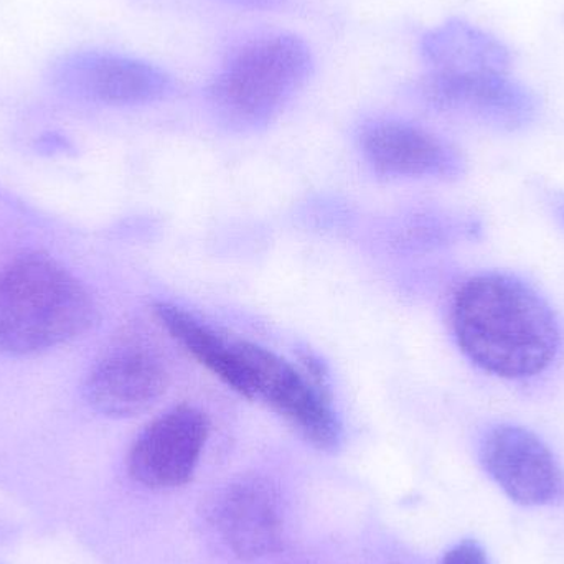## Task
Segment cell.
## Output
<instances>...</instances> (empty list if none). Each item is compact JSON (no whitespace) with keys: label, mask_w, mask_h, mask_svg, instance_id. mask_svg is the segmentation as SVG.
I'll return each mask as SVG.
<instances>
[{"label":"cell","mask_w":564,"mask_h":564,"mask_svg":"<svg viewBox=\"0 0 564 564\" xmlns=\"http://www.w3.org/2000/svg\"><path fill=\"white\" fill-rule=\"evenodd\" d=\"M453 328L474 365L510 380L542 373L560 347L558 322L545 299L509 274L464 282L454 297Z\"/></svg>","instance_id":"1"},{"label":"cell","mask_w":564,"mask_h":564,"mask_svg":"<svg viewBox=\"0 0 564 564\" xmlns=\"http://www.w3.org/2000/svg\"><path fill=\"white\" fill-rule=\"evenodd\" d=\"M314 53L301 36L264 32L235 45L205 89L215 118L234 131L267 128L307 85Z\"/></svg>","instance_id":"2"},{"label":"cell","mask_w":564,"mask_h":564,"mask_svg":"<svg viewBox=\"0 0 564 564\" xmlns=\"http://www.w3.org/2000/svg\"><path fill=\"white\" fill-rule=\"evenodd\" d=\"M98 308L85 285L50 258H20L0 273V350L36 355L82 337Z\"/></svg>","instance_id":"3"},{"label":"cell","mask_w":564,"mask_h":564,"mask_svg":"<svg viewBox=\"0 0 564 564\" xmlns=\"http://www.w3.org/2000/svg\"><path fill=\"white\" fill-rule=\"evenodd\" d=\"M245 351L250 365V400L267 404L317 449L337 451L341 423L315 360L305 358L299 370L261 345L245 340Z\"/></svg>","instance_id":"4"},{"label":"cell","mask_w":564,"mask_h":564,"mask_svg":"<svg viewBox=\"0 0 564 564\" xmlns=\"http://www.w3.org/2000/svg\"><path fill=\"white\" fill-rule=\"evenodd\" d=\"M50 83L79 101L105 106H144L171 98L174 76L148 59L102 50L66 53L52 63Z\"/></svg>","instance_id":"5"},{"label":"cell","mask_w":564,"mask_h":564,"mask_svg":"<svg viewBox=\"0 0 564 564\" xmlns=\"http://www.w3.org/2000/svg\"><path fill=\"white\" fill-rule=\"evenodd\" d=\"M417 93L437 111L499 131L525 128L536 115L532 93L513 82L509 73L426 72L417 83Z\"/></svg>","instance_id":"6"},{"label":"cell","mask_w":564,"mask_h":564,"mask_svg":"<svg viewBox=\"0 0 564 564\" xmlns=\"http://www.w3.org/2000/svg\"><path fill=\"white\" fill-rule=\"evenodd\" d=\"M479 457L490 479L519 506L552 507L563 502V466L527 427L499 424L487 431Z\"/></svg>","instance_id":"7"},{"label":"cell","mask_w":564,"mask_h":564,"mask_svg":"<svg viewBox=\"0 0 564 564\" xmlns=\"http://www.w3.org/2000/svg\"><path fill=\"white\" fill-rule=\"evenodd\" d=\"M210 434L207 414L191 404L152 421L132 444L129 473L149 489H177L191 482Z\"/></svg>","instance_id":"8"},{"label":"cell","mask_w":564,"mask_h":564,"mask_svg":"<svg viewBox=\"0 0 564 564\" xmlns=\"http://www.w3.org/2000/svg\"><path fill=\"white\" fill-rule=\"evenodd\" d=\"M208 520L225 549L243 562L273 555L282 546L280 494L263 477H241L224 487L212 502Z\"/></svg>","instance_id":"9"},{"label":"cell","mask_w":564,"mask_h":564,"mask_svg":"<svg viewBox=\"0 0 564 564\" xmlns=\"http://www.w3.org/2000/svg\"><path fill=\"white\" fill-rule=\"evenodd\" d=\"M169 388L164 361L141 344L116 345L89 371L86 400L106 416L129 417L154 406Z\"/></svg>","instance_id":"10"},{"label":"cell","mask_w":564,"mask_h":564,"mask_svg":"<svg viewBox=\"0 0 564 564\" xmlns=\"http://www.w3.org/2000/svg\"><path fill=\"white\" fill-rule=\"evenodd\" d=\"M358 141L368 165L387 177H454L463 169L459 154L446 141L411 122H368Z\"/></svg>","instance_id":"11"},{"label":"cell","mask_w":564,"mask_h":564,"mask_svg":"<svg viewBox=\"0 0 564 564\" xmlns=\"http://www.w3.org/2000/svg\"><path fill=\"white\" fill-rule=\"evenodd\" d=\"M162 327L178 341L202 367L224 381L231 390L250 400V367L245 340H231L191 312L169 302L154 307Z\"/></svg>","instance_id":"12"},{"label":"cell","mask_w":564,"mask_h":564,"mask_svg":"<svg viewBox=\"0 0 564 564\" xmlns=\"http://www.w3.org/2000/svg\"><path fill=\"white\" fill-rule=\"evenodd\" d=\"M420 50L426 72H509V50L502 42L463 20H447L424 33Z\"/></svg>","instance_id":"13"},{"label":"cell","mask_w":564,"mask_h":564,"mask_svg":"<svg viewBox=\"0 0 564 564\" xmlns=\"http://www.w3.org/2000/svg\"><path fill=\"white\" fill-rule=\"evenodd\" d=\"M443 564H490L487 558L486 550L474 542V540H464V542L454 545L449 552L444 555Z\"/></svg>","instance_id":"14"},{"label":"cell","mask_w":564,"mask_h":564,"mask_svg":"<svg viewBox=\"0 0 564 564\" xmlns=\"http://www.w3.org/2000/svg\"><path fill=\"white\" fill-rule=\"evenodd\" d=\"M220 2L228 3V6L240 7V9L248 10H271L278 9L282 3L288 0H220Z\"/></svg>","instance_id":"15"}]
</instances>
